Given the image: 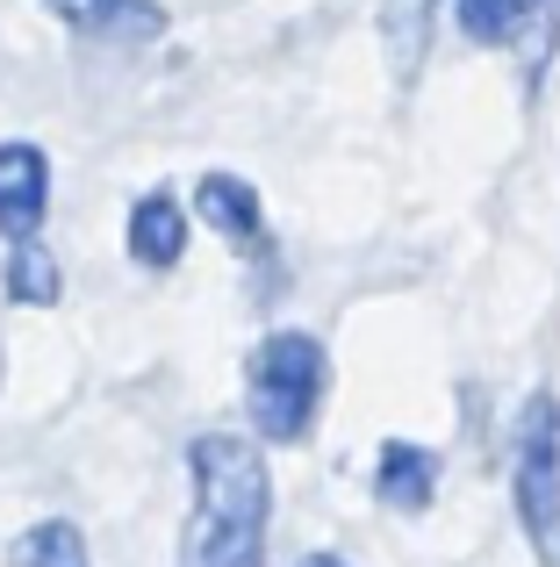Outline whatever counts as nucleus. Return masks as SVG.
<instances>
[{
  "label": "nucleus",
  "instance_id": "nucleus-1",
  "mask_svg": "<svg viewBox=\"0 0 560 567\" xmlns=\"http://www.w3.org/2000/svg\"><path fill=\"white\" fill-rule=\"evenodd\" d=\"M187 467H195V517L180 539V567H267L273 482L259 445L209 431L187 445Z\"/></svg>",
  "mask_w": 560,
  "mask_h": 567
},
{
  "label": "nucleus",
  "instance_id": "nucleus-2",
  "mask_svg": "<svg viewBox=\"0 0 560 567\" xmlns=\"http://www.w3.org/2000/svg\"><path fill=\"white\" fill-rule=\"evenodd\" d=\"M252 424L259 439L294 445L323 410V388H331V360L309 331H273L267 346L252 352Z\"/></svg>",
  "mask_w": 560,
  "mask_h": 567
},
{
  "label": "nucleus",
  "instance_id": "nucleus-3",
  "mask_svg": "<svg viewBox=\"0 0 560 567\" xmlns=\"http://www.w3.org/2000/svg\"><path fill=\"white\" fill-rule=\"evenodd\" d=\"M510 496H518V525H525V539H532L539 567H560V395H547V388H539L518 416Z\"/></svg>",
  "mask_w": 560,
  "mask_h": 567
},
{
  "label": "nucleus",
  "instance_id": "nucleus-4",
  "mask_svg": "<svg viewBox=\"0 0 560 567\" xmlns=\"http://www.w3.org/2000/svg\"><path fill=\"white\" fill-rule=\"evenodd\" d=\"M43 208H51V158L37 144H0V230L8 237H37Z\"/></svg>",
  "mask_w": 560,
  "mask_h": 567
},
{
  "label": "nucleus",
  "instance_id": "nucleus-5",
  "mask_svg": "<svg viewBox=\"0 0 560 567\" xmlns=\"http://www.w3.org/2000/svg\"><path fill=\"white\" fill-rule=\"evenodd\" d=\"M72 37H101V43H144L166 29L158 0H43Z\"/></svg>",
  "mask_w": 560,
  "mask_h": 567
},
{
  "label": "nucleus",
  "instance_id": "nucleus-6",
  "mask_svg": "<svg viewBox=\"0 0 560 567\" xmlns=\"http://www.w3.org/2000/svg\"><path fill=\"white\" fill-rule=\"evenodd\" d=\"M187 251V208L173 202L166 187L144 194L137 208H129V259L144 266V274H173Z\"/></svg>",
  "mask_w": 560,
  "mask_h": 567
},
{
  "label": "nucleus",
  "instance_id": "nucleus-7",
  "mask_svg": "<svg viewBox=\"0 0 560 567\" xmlns=\"http://www.w3.org/2000/svg\"><path fill=\"white\" fill-rule=\"evenodd\" d=\"M195 208H201V223H209L216 237H230V245H259V230H267L259 187H252V181H238V173H201Z\"/></svg>",
  "mask_w": 560,
  "mask_h": 567
},
{
  "label": "nucleus",
  "instance_id": "nucleus-8",
  "mask_svg": "<svg viewBox=\"0 0 560 567\" xmlns=\"http://www.w3.org/2000/svg\"><path fill=\"white\" fill-rule=\"evenodd\" d=\"M432 482H438V460L424 453V445H409V439L381 445V467H374L381 503H395V511H424V503H432Z\"/></svg>",
  "mask_w": 560,
  "mask_h": 567
},
{
  "label": "nucleus",
  "instance_id": "nucleus-9",
  "mask_svg": "<svg viewBox=\"0 0 560 567\" xmlns=\"http://www.w3.org/2000/svg\"><path fill=\"white\" fill-rule=\"evenodd\" d=\"M438 8H446V0H381V43H388L395 80H417V65H424V43H432Z\"/></svg>",
  "mask_w": 560,
  "mask_h": 567
},
{
  "label": "nucleus",
  "instance_id": "nucleus-10",
  "mask_svg": "<svg viewBox=\"0 0 560 567\" xmlns=\"http://www.w3.org/2000/svg\"><path fill=\"white\" fill-rule=\"evenodd\" d=\"M539 14H553V0H453V22L467 43H518Z\"/></svg>",
  "mask_w": 560,
  "mask_h": 567
},
{
  "label": "nucleus",
  "instance_id": "nucleus-11",
  "mask_svg": "<svg viewBox=\"0 0 560 567\" xmlns=\"http://www.w3.org/2000/svg\"><path fill=\"white\" fill-rule=\"evenodd\" d=\"M8 295L22 309H51L58 302V259L37 245V237H14V251H8Z\"/></svg>",
  "mask_w": 560,
  "mask_h": 567
},
{
  "label": "nucleus",
  "instance_id": "nucleus-12",
  "mask_svg": "<svg viewBox=\"0 0 560 567\" xmlns=\"http://www.w3.org/2000/svg\"><path fill=\"white\" fill-rule=\"evenodd\" d=\"M8 567H86V539L65 517H43V525H29L22 539H14Z\"/></svg>",
  "mask_w": 560,
  "mask_h": 567
},
{
  "label": "nucleus",
  "instance_id": "nucleus-13",
  "mask_svg": "<svg viewBox=\"0 0 560 567\" xmlns=\"http://www.w3.org/2000/svg\"><path fill=\"white\" fill-rule=\"evenodd\" d=\"M302 567H345V560H338V554H309Z\"/></svg>",
  "mask_w": 560,
  "mask_h": 567
}]
</instances>
